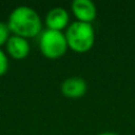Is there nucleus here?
<instances>
[{"instance_id": "3", "label": "nucleus", "mask_w": 135, "mask_h": 135, "mask_svg": "<svg viewBox=\"0 0 135 135\" xmlns=\"http://www.w3.org/2000/svg\"><path fill=\"white\" fill-rule=\"evenodd\" d=\"M40 50L50 58H57L63 55L68 47V40L61 31L45 30L40 36Z\"/></svg>"}, {"instance_id": "1", "label": "nucleus", "mask_w": 135, "mask_h": 135, "mask_svg": "<svg viewBox=\"0 0 135 135\" xmlns=\"http://www.w3.org/2000/svg\"><path fill=\"white\" fill-rule=\"evenodd\" d=\"M9 31L21 37H33L39 34L41 30V20L37 12L26 5L16 7L9 15Z\"/></svg>"}, {"instance_id": "7", "label": "nucleus", "mask_w": 135, "mask_h": 135, "mask_svg": "<svg viewBox=\"0 0 135 135\" xmlns=\"http://www.w3.org/2000/svg\"><path fill=\"white\" fill-rule=\"evenodd\" d=\"M69 21V13L63 7H53L46 14L45 22L49 28L60 31L63 28Z\"/></svg>"}, {"instance_id": "6", "label": "nucleus", "mask_w": 135, "mask_h": 135, "mask_svg": "<svg viewBox=\"0 0 135 135\" xmlns=\"http://www.w3.org/2000/svg\"><path fill=\"white\" fill-rule=\"evenodd\" d=\"M6 46L11 56L16 59L24 58L30 52V44L26 38L18 35H13L12 37H9Z\"/></svg>"}, {"instance_id": "2", "label": "nucleus", "mask_w": 135, "mask_h": 135, "mask_svg": "<svg viewBox=\"0 0 135 135\" xmlns=\"http://www.w3.org/2000/svg\"><path fill=\"white\" fill-rule=\"evenodd\" d=\"M68 44L76 52H85L94 43V28L90 22L75 21L69 25L65 34Z\"/></svg>"}, {"instance_id": "5", "label": "nucleus", "mask_w": 135, "mask_h": 135, "mask_svg": "<svg viewBox=\"0 0 135 135\" xmlns=\"http://www.w3.org/2000/svg\"><path fill=\"white\" fill-rule=\"evenodd\" d=\"M72 8L79 21L90 22L96 17V6L91 0H74Z\"/></svg>"}, {"instance_id": "4", "label": "nucleus", "mask_w": 135, "mask_h": 135, "mask_svg": "<svg viewBox=\"0 0 135 135\" xmlns=\"http://www.w3.org/2000/svg\"><path fill=\"white\" fill-rule=\"evenodd\" d=\"M86 81L81 77H70L61 84L62 93L68 97H80L86 92Z\"/></svg>"}, {"instance_id": "8", "label": "nucleus", "mask_w": 135, "mask_h": 135, "mask_svg": "<svg viewBox=\"0 0 135 135\" xmlns=\"http://www.w3.org/2000/svg\"><path fill=\"white\" fill-rule=\"evenodd\" d=\"M8 34H9V27L6 23L0 22V45H2L6 40H8Z\"/></svg>"}, {"instance_id": "9", "label": "nucleus", "mask_w": 135, "mask_h": 135, "mask_svg": "<svg viewBox=\"0 0 135 135\" xmlns=\"http://www.w3.org/2000/svg\"><path fill=\"white\" fill-rule=\"evenodd\" d=\"M8 68V60L4 52L0 49V75L4 74Z\"/></svg>"}, {"instance_id": "10", "label": "nucleus", "mask_w": 135, "mask_h": 135, "mask_svg": "<svg viewBox=\"0 0 135 135\" xmlns=\"http://www.w3.org/2000/svg\"><path fill=\"white\" fill-rule=\"evenodd\" d=\"M97 135H119V134L114 133V132H103V133H99Z\"/></svg>"}]
</instances>
